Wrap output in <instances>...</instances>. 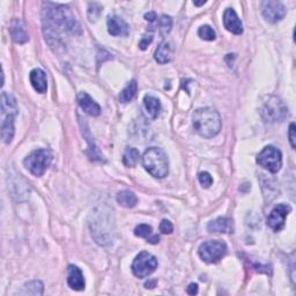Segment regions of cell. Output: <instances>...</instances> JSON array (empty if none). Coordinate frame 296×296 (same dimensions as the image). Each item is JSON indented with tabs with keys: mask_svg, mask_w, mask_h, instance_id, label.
Here are the masks:
<instances>
[{
	"mask_svg": "<svg viewBox=\"0 0 296 296\" xmlns=\"http://www.w3.org/2000/svg\"><path fill=\"white\" fill-rule=\"evenodd\" d=\"M158 267V259L150 254L142 251L135 257L132 263V272L139 279H145L151 275Z\"/></svg>",
	"mask_w": 296,
	"mask_h": 296,
	"instance_id": "cell-7",
	"label": "cell"
},
{
	"mask_svg": "<svg viewBox=\"0 0 296 296\" xmlns=\"http://www.w3.org/2000/svg\"><path fill=\"white\" fill-rule=\"evenodd\" d=\"M171 27H173V19L168 15H162L161 19H159V30L163 36L170 33Z\"/></svg>",
	"mask_w": 296,
	"mask_h": 296,
	"instance_id": "cell-27",
	"label": "cell"
},
{
	"mask_svg": "<svg viewBox=\"0 0 296 296\" xmlns=\"http://www.w3.org/2000/svg\"><path fill=\"white\" fill-rule=\"evenodd\" d=\"M198 252L204 262L215 264L227 254V244L222 241H207L200 245Z\"/></svg>",
	"mask_w": 296,
	"mask_h": 296,
	"instance_id": "cell-6",
	"label": "cell"
},
{
	"mask_svg": "<svg viewBox=\"0 0 296 296\" xmlns=\"http://www.w3.org/2000/svg\"><path fill=\"white\" fill-rule=\"evenodd\" d=\"M137 88H138L137 81L135 80L130 81V83L126 85V87L124 88L122 92H120V94H119L120 102L127 103V102H130V101L133 100V97L135 96V93H137Z\"/></svg>",
	"mask_w": 296,
	"mask_h": 296,
	"instance_id": "cell-24",
	"label": "cell"
},
{
	"mask_svg": "<svg viewBox=\"0 0 296 296\" xmlns=\"http://www.w3.org/2000/svg\"><path fill=\"white\" fill-rule=\"evenodd\" d=\"M290 211H291V207L289 205H286V204L276 205L275 207L272 209V212L267 217L268 227L274 232L281 231V229L285 227L286 217L288 216V214L290 213Z\"/></svg>",
	"mask_w": 296,
	"mask_h": 296,
	"instance_id": "cell-9",
	"label": "cell"
},
{
	"mask_svg": "<svg viewBox=\"0 0 296 296\" xmlns=\"http://www.w3.org/2000/svg\"><path fill=\"white\" fill-rule=\"evenodd\" d=\"M198 35L205 41H214L216 37V34L214 32L212 27L209 26H202L198 30Z\"/></svg>",
	"mask_w": 296,
	"mask_h": 296,
	"instance_id": "cell-28",
	"label": "cell"
},
{
	"mask_svg": "<svg viewBox=\"0 0 296 296\" xmlns=\"http://www.w3.org/2000/svg\"><path fill=\"white\" fill-rule=\"evenodd\" d=\"M204 4H206L205 0H202V2H199V3L194 2V5H196V6H201V5H204Z\"/></svg>",
	"mask_w": 296,
	"mask_h": 296,
	"instance_id": "cell-37",
	"label": "cell"
},
{
	"mask_svg": "<svg viewBox=\"0 0 296 296\" xmlns=\"http://www.w3.org/2000/svg\"><path fill=\"white\" fill-rule=\"evenodd\" d=\"M52 153L49 150H37L25 160V166L35 176H42L52 162Z\"/></svg>",
	"mask_w": 296,
	"mask_h": 296,
	"instance_id": "cell-4",
	"label": "cell"
},
{
	"mask_svg": "<svg viewBox=\"0 0 296 296\" xmlns=\"http://www.w3.org/2000/svg\"><path fill=\"white\" fill-rule=\"evenodd\" d=\"M173 53H174L173 44L169 42H163L158 46L157 51H155V54H154V58L159 64H167L169 63L171 58H173Z\"/></svg>",
	"mask_w": 296,
	"mask_h": 296,
	"instance_id": "cell-17",
	"label": "cell"
},
{
	"mask_svg": "<svg viewBox=\"0 0 296 296\" xmlns=\"http://www.w3.org/2000/svg\"><path fill=\"white\" fill-rule=\"evenodd\" d=\"M186 291L190 295H196L198 293V285L197 283H190L189 287L186 288Z\"/></svg>",
	"mask_w": 296,
	"mask_h": 296,
	"instance_id": "cell-34",
	"label": "cell"
},
{
	"mask_svg": "<svg viewBox=\"0 0 296 296\" xmlns=\"http://www.w3.org/2000/svg\"><path fill=\"white\" fill-rule=\"evenodd\" d=\"M174 231V226L169 220H162L160 224V232L162 234H171Z\"/></svg>",
	"mask_w": 296,
	"mask_h": 296,
	"instance_id": "cell-31",
	"label": "cell"
},
{
	"mask_svg": "<svg viewBox=\"0 0 296 296\" xmlns=\"http://www.w3.org/2000/svg\"><path fill=\"white\" fill-rule=\"evenodd\" d=\"M43 289H44L43 283L41 281H38V280H34V281L26 283L25 291H23V293L32 294V295H42Z\"/></svg>",
	"mask_w": 296,
	"mask_h": 296,
	"instance_id": "cell-26",
	"label": "cell"
},
{
	"mask_svg": "<svg viewBox=\"0 0 296 296\" xmlns=\"http://www.w3.org/2000/svg\"><path fill=\"white\" fill-rule=\"evenodd\" d=\"M152 41H153V37H152V36L142 37L141 41H140V43H139V48L141 50H146L147 46L152 43Z\"/></svg>",
	"mask_w": 296,
	"mask_h": 296,
	"instance_id": "cell-33",
	"label": "cell"
},
{
	"mask_svg": "<svg viewBox=\"0 0 296 296\" xmlns=\"http://www.w3.org/2000/svg\"><path fill=\"white\" fill-rule=\"evenodd\" d=\"M134 235L139 237H143L147 240V242L152 244H157L160 242V237L158 235H153V229L148 225H139L134 229Z\"/></svg>",
	"mask_w": 296,
	"mask_h": 296,
	"instance_id": "cell-22",
	"label": "cell"
},
{
	"mask_svg": "<svg viewBox=\"0 0 296 296\" xmlns=\"http://www.w3.org/2000/svg\"><path fill=\"white\" fill-rule=\"evenodd\" d=\"M2 110L4 115H17L18 112L17 101L6 92H3L2 94Z\"/></svg>",
	"mask_w": 296,
	"mask_h": 296,
	"instance_id": "cell-21",
	"label": "cell"
},
{
	"mask_svg": "<svg viewBox=\"0 0 296 296\" xmlns=\"http://www.w3.org/2000/svg\"><path fill=\"white\" fill-rule=\"evenodd\" d=\"M145 169L155 178H165L169 173V161L165 151L158 147L146 150L142 157Z\"/></svg>",
	"mask_w": 296,
	"mask_h": 296,
	"instance_id": "cell-3",
	"label": "cell"
},
{
	"mask_svg": "<svg viewBox=\"0 0 296 296\" xmlns=\"http://www.w3.org/2000/svg\"><path fill=\"white\" fill-rule=\"evenodd\" d=\"M139 158H140L139 151L135 150V148L133 147H130L127 148L125 153H124L123 155V163L126 167H134L138 163Z\"/></svg>",
	"mask_w": 296,
	"mask_h": 296,
	"instance_id": "cell-25",
	"label": "cell"
},
{
	"mask_svg": "<svg viewBox=\"0 0 296 296\" xmlns=\"http://www.w3.org/2000/svg\"><path fill=\"white\" fill-rule=\"evenodd\" d=\"M143 104H145L148 115H150L152 118H157L160 111H161V103H160L159 99L152 95H146L143 97Z\"/></svg>",
	"mask_w": 296,
	"mask_h": 296,
	"instance_id": "cell-23",
	"label": "cell"
},
{
	"mask_svg": "<svg viewBox=\"0 0 296 296\" xmlns=\"http://www.w3.org/2000/svg\"><path fill=\"white\" fill-rule=\"evenodd\" d=\"M224 25L225 28L235 35H241L243 33V25L241 22L239 15L233 9H227L224 13Z\"/></svg>",
	"mask_w": 296,
	"mask_h": 296,
	"instance_id": "cell-11",
	"label": "cell"
},
{
	"mask_svg": "<svg viewBox=\"0 0 296 296\" xmlns=\"http://www.w3.org/2000/svg\"><path fill=\"white\" fill-rule=\"evenodd\" d=\"M101 12H102V7L100 6V4H97V3L89 4V9H88L89 21H92V22L96 21L100 17Z\"/></svg>",
	"mask_w": 296,
	"mask_h": 296,
	"instance_id": "cell-29",
	"label": "cell"
},
{
	"mask_svg": "<svg viewBox=\"0 0 296 296\" xmlns=\"http://www.w3.org/2000/svg\"><path fill=\"white\" fill-rule=\"evenodd\" d=\"M14 116L6 115L2 123V138L5 143H10L14 137Z\"/></svg>",
	"mask_w": 296,
	"mask_h": 296,
	"instance_id": "cell-19",
	"label": "cell"
},
{
	"mask_svg": "<svg viewBox=\"0 0 296 296\" xmlns=\"http://www.w3.org/2000/svg\"><path fill=\"white\" fill-rule=\"evenodd\" d=\"M198 180H199L202 188L207 189L213 184V178L207 171H202V173H200L199 176H198Z\"/></svg>",
	"mask_w": 296,
	"mask_h": 296,
	"instance_id": "cell-30",
	"label": "cell"
},
{
	"mask_svg": "<svg viewBox=\"0 0 296 296\" xmlns=\"http://www.w3.org/2000/svg\"><path fill=\"white\" fill-rule=\"evenodd\" d=\"M78 102H79L80 108L85 112H87L91 116H99L101 112V107L97 104L94 100L89 96L87 93L81 92L78 95Z\"/></svg>",
	"mask_w": 296,
	"mask_h": 296,
	"instance_id": "cell-13",
	"label": "cell"
},
{
	"mask_svg": "<svg viewBox=\"0 0 296 296\" xmlns=\"http://www.w3.org/2000/svg\"><path fill=\"white\" fill-rule=\"evenodd\" d=\"M108 32L112 36H126L128 34V26L123 19L114 15L108 19Z\"/></svg>",
	"mask_w": 296,
	"mask_h": 296,
	"instance_id": "cell-14",
	"label": "cell"
},
{
	"mask_svg": "<svg viewBox=\"0 0 296 296\" xmlns=\"http://www.w3.org/2000/svg\"><path fill=\"white\" fill-rule=\"evenodd\" d=\"M67 283L74 290L85 289L84 274L76 265H69L67 268Z\"/></svg>",
	"mask_w": 296,
	"mask_h": 296,
	"instance_id": "cell-12",
	"label": "cell"
},
{
	"mask_svg": "<svg viewBox=\"0 0 296 296\" xmlns=\"http://www.w3.org/2000/svg\"><path fill=\"white\" fill-rule=\"evenodd\" d=\"M207 231L209 233H225L229 234L234 231V224L231 217H217V219L211 221L207 226Z\"/></svg>",
	"mask_w": 296,
	"mask_h": 296,
	"instance_id": "cell-16",
	"label": "cell"
},
{
	"mask_svg": "<svg viewBox=\"0 0 296 296\" xmlns=\"http://www.w3.org/2000/svg\"><path fill=\"white\" fill-rule=\"evenodd\" d=\"M116 199L120 206H123V207H126V208H133L134 206L138 204L137 196H135L132 191H128V190H124L118 192Z\"/></svg>",
	"mask_w": 296,
	"mask_h": 296,
	"instance_id": "cell-20",
	"label": "cell"
},
{
	"mask_svg": "<svg viewBox=\"0 0 296 296\" xmlns=\"http://www.w3.org/2000/svg\"><path fill=\"white\" fill-rule=\"evenodd\" d=\"M30 84L35 91L40 94H44L48 89V81H46V74L41 68H35L29 74Z\"/></svg>",
	"mask_w": 296,
	"mask_h": 296,
	"instance_id": "cell-15",
	"label": "cell"
},
{
	"mask_svg": "<svg viewBox=\"0 0 296 296\" xmlns=\"http://www.w3.org/2000/svg\"><path fill=\"white\" fill-rule=\"evenodd\" d=\"M288 137H289V142H290L291 148H295L296 147V142H295L296 135H295V124L294 123L290 124L289 131H288Z\"/></svg>",
	"mask_w": 296,
	"mask_h": 296,
	"instance_id": "cell-32",
	"label": "cell"
},
{
	"mask_svg": "<svg viewBox=\"0 0 296 296\" xmlns=\"http://www.w3.org/2000/svg\"><path fill=\"white\" fill-rule=\"evenodd\" d=\"M157 19H158V15L157 13H154V12H148V13L145 14V20L148 22L157 21Z\"/></svg>",
	"mask_w": 296,
	"mask_h": 296,
	"instance_id": "cell-35",
	"label": "cell"
},
{
	"mask_svg": "<svg viewBox=\"0 0 296 296\" xmlns=\"http://www.w3.org/2000/svg\"><path fill=\"white\" fill-rule=\"evenodd\" d=\"M262 12L265 20L275 23L281 21L286 15V9L281 3L279 2H263L262 3Z\"/></svg>",
	"mask_w": 296,
	"mask_h": 296,
	"instance_id": "cell-10",
	"label": "cell"
},
{
	"mask_svg": "<svg viewBox=\"0 0 296 296\" xmlns=\"http://www.w3.org/2000/svg\"><path fill=\"white\" fill-rule=\"evenodd\" d=\"M157 285H158V280L153 279V280H148V281L145 283V287L150 288V289H153V288L157 287Z\"/></svg>",
	"mask_w": 296,
	"mask_h": 296,
	"instance_id": "cell-36",
	"label": "cell"
},
{
	"mask_svg": "<svg viewBox=\"0 0 296 296\" xmlns=\"http://www.w3.org/2000/svg\"><path fill=\"white\" fill-rule=\"evenodd\" d=\"M288 109L276 97H268L267 102L262 108V115L267 122H281L286 118Z\"/></svg>",
	"mask_w": 296,
	"mask_h": 296,
	"instance_id": "cell-8",
	"label": "cell"
},
{
	"mask_svg": "<svg viewBox=\"0 0 296 296\" xmlns=\"http://www.w3.org/2000/svg\"><path fill=\"white\" fill-rule=\"evenodd\" d=\"M257 163L270 173L276 174L282 166L281 152L274 146L264 147L263 151L257 155Z\"/></svg>",
	"mask_w": 296,
	"mask_h": 296,
	"instance_id": "cell-5",
	"label": "cell"
},
{
	"mask_svg": "<svg viewBox=\"0 0 296 296\" xmlns=\"http://www.w3.org/2000/svg\"><path fill=\"white\" fill-rule=\"evenodd\" d=\"M43 26L45 40L51 46L59 45L65 34H81L79 23L69 7L60 4H43Z\"/></svg>",
	"mask_w": 296,
	"mask_h": 296,
	"instance_id": "cell-1",
	"label": "cell"
},
{
	"mask_svg": "<svg viewBox=\"0 0 296 296\" xmlns=\"http://www.w3.org/2000/svg\"><path fill=\"white\" fill-rule=\"evenodd\" d=\"M11 34L13 40L19 43V44H23V43H26L29 40L28 34H27L25 27L22 26V22L19 19H15V20L12 21Z\"/></svg>",
	"mask_w": 296,
	"mask_h": 296,
	"instance_id": "cell-18",
	"label": "cell"
},
{
	"mask_svg": "<svg viewBox=\"0 0 296 296\" xmlns=\"http://www.w3.org/2000/svg\"><path fill=\"white\" fill-rule=\"evenodd\" d=\"M194 130L202 138L209 139L219 134L221 130V117L212 108H201L193 114Z\"/></svg>",
	"mask_w": 296,
	"mask_h": 296,
	"instance_id": "cell-2",
	"label": "cell"
}]
</instances>
